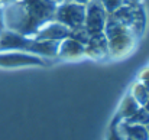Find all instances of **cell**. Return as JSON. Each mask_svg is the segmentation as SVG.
Instances as JSON below:
<instances>
[{
	"label": "cell",
	"instance_id": "obj_1",
	"mask_svg": "<svg viewBox=\"0 0 149 140\" xmlns=\"http://www.w3.org/2000/svg\"><path fill=\"white\" fill-rule=\"evenodd\" d=\"M56 3L52 0H17L0 9L6 29L33 36L44 25L54 20Z\"/></svg>",
	"mask_w": 149,
	"mask_h": 140
},
{
	"label": "cell",
	"instance_id": "obj_2",
	"mask_svg": "<svg viewBox=\"0 0 149 140\" xmlns=\"http://www.w3.org/2000/svg\"><path fill=\"white\" fill-rule=\"evenodd\" d=\"M58 44L51 41H38L33 36L20 35L9 29H0V52L20 51L26 53H35L42 58H58Z\"/></svg>",
	"mask_w": 149,
	"mask_h": 140
},
{
	"label": "cell",
	"instance_id": "obj_3",
	"mask_svg": "<svg viewBox=\"0 0 149 140\" xmlns=\"http://www.w3.org/2000/svg\"><path fill=\"white\" fill-rule=\"evenodd\" d=\"M104 35L107 39L109 53L113 58H122L130 53L136 46V35L132 32L130 28L116 20L111 15L107 16Z\"/></svg>",
	"mask_w": 149,
	"mask_h": 140
},
{
	"label": "cell",
	"instance_id": "obj_4",
	"mask_svg": "<svg viewBox=\"0 0 149 140\" xmlns=\"http://www.w3.org/2000/svg\"><path fill=\"white\" fill-rule=\"evenodd\" d=\"M110 15L120 23L130 28L132 32L136 35V38H141L143 35L146 26V17L141 3H123L116 12Z\"/></svg>",
	"mask_w": 149,
	"mask_h": 140
},
{
	"label": "cell",
	"instance_id": "obj_5",
	"mask_svg": "<svg viewBox=\"0 0 149 140\" xmlns=\"http://www.w3.org/2000/svg\"><path fill=\"white\" fill-rule=\"evenodd\" d=\"M86 4H78L72 1H61L56 4L54 20L64 25L70 30H75L84 26Z\"/></svg>",
	"mask_w": 149,
	"mask_h": 140
},
{
	"label": "cell",
	"instance_id": "obj_6",
	"mask_svg": "<svg viewBox=\"0 0 149 140\" xmlns=\"http://www.w3.org/2000/svg\"><path fill=\"white\" fill-rule=\"evenodd\" d=\"M45 58L26 53L20 51H6L0 52V67L1 68H19V67H45Z\"/></svg>",
	"mask_w": 149,
	"mask_h": 140
},
{
	"label": "cell",
	"instance_id": "obj_7",
	"mask_svg": "<svg viewBox=\"0 0 149 140\" xmlns=\"http://www.w3.org/2000/svg\"><path fill=\"white\" fill-rule=\"evenodd\" d=\"M109 13L97 0H91L86 4V17H84V29L88 35L103 33L106 28Z\"/></svg>",
	"mask_w": 149,
	"mask_h": 140
},
{
	"label": "cell",
	"instance_id": "obj_8",
	"mask_svg": "<svg viewBox=\"0 0 149 140\" xmlns=\"http://www.w3.org/2000/svg\"><path fill=\"white\" fill-rule=\"evenodd\" d=\"M71 35V30L65 28L64 25L51 20L47 25H44L35 35L33 38L38 41H51V42H61L62 39L68 38Z\"/></svg>",
	"mask_w": 149,
	"mask_h": 140
},
{
	"label": "cell",
	"instance_id": "obj_9",
	"mask_svg": "<svg viewBox=\"0 0 149 140\" xmlns=\"http://www.w3.org/2000/svg\"><path fill=\"white\" fill-rule=\"evenodd\" d=\"M86 56V45L80 41L68 36L58 44V58L62 59H80Z\"/></svg>",
	"mask_w": 149,
	"mask_h": 140
},
{
	"label": "cell",
	"instance_id": "obj_10",
	"mask_svg": "<svg viewBox=\"0 0 149 140\" xmlns=\"http://www.w3.org/2000/svg\"><path fill=\"white\" fill-rule=\"evenodd\" d=\"M86 55L93 59H104V58L110 56L104 32L97 33V35H90V38L86 44Z\"/></svg>",
	"mask_w": 149,
	"mask_h": 140
},
{
	"label": "cell",
	"instance_id": "obj_11",
	"mask_svg": "<svg viewBox=\"0 0 149 140\" xmlns=\"http://www.w3.org/2000/svg\"><path fill=\"white\" fill-rule=\"evenodd\" d=\"M139 107H142V105H139V103L133 98L132 94L127 93L123 97V100L120 101V105H119V108H117L114 117H116L117 120H120V121H125V120H127L130 116H133Z\"/></svg>",
	"mask_w": 149,
	"mask_h": 140
},
{
	"label": "cell",
	"instance_id": "obj_12",
	"mask_svg": "<svg viewBox=\"0 0 149 140\" xmlns=\"http://www.w3.org/2000/svg\"><path fill=\"white\" fill-rule=\"evenodd\" d=\"M120 127H122V132H123V134H125L126 139L149 140V132H148V127L146 126L120 121Z\"/></svg>",
	"mask_w": 149,
	"mask_h": 140
},
{
	"label": "cell",
	"instance_id": "obj_13",
	"mask_svg": "<svg viewBox=\"0 0 149 140\" xmlns=\"http://www.w3.org/2000/svg\"><path fill=\"white\" fill-rule=\"evenodd\" d=\"M129 93L133 95V98H135V100L139 103V105H142V107L149 101V88L146 85H143L141 81L135 82V84L132 85V90H130Z\"/></svg>",
	"mask_w": 149,
	"mask_h": 140
},
{
	"label": "cell",
	"instance_id": "obj_14",
	"mask_svg": "<svg viewBox=\"0 0 149 140\" xmlns=\"http://www.w3.org/2000/svg\"><path fill=\"white\" fill-rule=\"evenodd\" d=\"M106 140H126L123 132H122V127H120V120H117L116 117L111 120V123L107 129Z\"/></svg>",
	"mask_w": 149,
	"mask_h": 140
},
{
	"label": "cell",
	"instance_id": "obj_15",
	"mask_svg": "<svg viewBox=\"0 0 149 140\" xmlns=\"http://www.w3.org/2000/svg\"><path fill=\"white\" fill-rule=\"evenodd\" d=\"M126 123H132V124H142V126H148L149 124V111L145 107H139L136 110V113L133 116H130L127 120H125Z\"/></svg>",
	"mask_w": 149,
	"mask_h": 140
},
{
	"label": "cell",
	"instance_id": "obj_16",
	"mask_svg": "<svg viewBox=\"0 0 149 140\" xmlns=\"http://www.w3.org/2000/svg\"><path fill=\"white\" fill-rule=\"evenodd\" d=\"M100 4L104 7V10L110 15V13H113V12H116L123 3H125V0H97Z\"/></svg>",
	"mask_w": 149,
	"mask_h": 140
},
{
	"label": "cell",
	"instance_id": "obj_17",
	"mask_svg": "<svg viewBox=\"0 0 149 140\" xmlns=\"http://www.w3.org/2000/svg\"><path fill=\"white\" fill-rule=\"evenodd\" d=\"M139 81L149 88V67L145 68V69H142V72L139 74Z\"/></svg>",
	"mask_w": 149,
	"mask_h": 140
},
{
	"label": "cell",
	"instance_id": "obj_18",
	"mask_svg": "<svg viewBox=\"0 0 149 140\" xmlns=\"http://www.w3.org/2000/svg\"><path fill=\"white\" fill-rule=\"evenodd\" d=\"M15 1H17V0H0V9L4 7V6H7V4H12Z\"/></svg>",
	"mask_w": 149,
	"mask_h": 140
},
{
	"label": "cell",
	"instance_id": "obj_19",
	"mask_svg": "<svg viewBox=\"0 0 149 140\" xmlns=\"http://www.w3.org/2000/svg\"><path fill=\"white\" fill-rule=\"evenodd\" d=\"M65 1H72V3H78V4H87L91 0H65Z\"/></svg>",
	"mask_w": 149,
	"mask_h": 140
},
{
	"label": "cell",
	"instance_id": "obj_20",
	"mask_svg": "<svg viewBox=\"0 0 149 140\" xmlns=\"http://www.w3.org/2000/svg\"><path fill=\"white\" fill-rule=\"evenodd\" d=\"M142 0H125V3H141Z\"/></svg>",
	"mask_w": 149,
	"mask_h": 140
},
{
	"label": "cell",
	"instance_id": "obj_21",
	"mask_svg": "<svg viewBox=\"0 0 149 140\" xmlns=\"http://www.w3.org/2000/svg\"><path fill=\"white\" fill-rule=\"evenodd\" d=\"M143 107H145V108H146V110H148V111H149V101H148V103H146V104H145V105H143Z\"/></svg>",
	"mask_w": 149,
	"mask_h": 140
},
{
	"label": "cell",
	"instance_id": "obj_22",
	"mask_svg": "<svg viewBox=\"0 0 149 140\" xmlns=\"http://www.w3.org/2000/svg\"><path fill=\"white\" fill-rule=\"evenodd\" d=\"M52 1H55V3L58 4V3H61V1H64V0H52Z\"/></svg>",
	"mask_w": 149,
	"mask_h": 140
},
{
	"label": "cell",
	"instance_id": "obj_23",
	"mask_svg": "<svg viewBox=\"0 0 149 140\" xmlns=\"http://www.w3.org/2000/svg\"><path fill=\"white\" fill-rule=\"evenodd\" d=\"M1 26H3V23H1V16H0V29H1Z\"/></svg>",
	"mask_w": 149,
	"mask_h": 140
},
{
	"label": "cell",
	"instance_id": "obj_24",
	"mask_svg": "<svg viewBox=\"0 0 149 140\" xmlns=\"http://www.w3.org/2000/svg\"><path fill=\"white\" fill-rule=\"evenodd\" d=\"M146 127H148V132H149V124H148V126H146Z\"/></svg>",
	"mask_w": 149,
	"mask_h": 140
},
{
	"label": "cell",
	"instance_id": "obj_25",
	"mask_svg": "<svg viewBox=\"0 0 149 140\" xmlns=\"http://www.w3.org/2000/svg\"><path fill=\"white\" fill-rule=\"evenodd\" d=\"M126 140H132V139H126Z\"/></svg>",
	"mask_w": 149,
	"mask_h": 140
}]
</instances>
